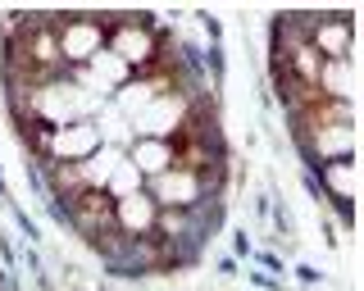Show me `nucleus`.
I'll use <instances>...</instances> for the list:
<instances>
[{"mask_svg":"<svg viewBox=\"0 0 364 291\" xmlns=\"http://www.w3.org/2000/svg\"><path fill=\"white\" fill-rule=\"evenodd\" d=\"M68 209V223H73L82 237H96L100 228H109V223H119V209H114L109 192H100V187H82L73 200H60Z\"/></svg>","mask_w":364,"mask_h":291,"instance_id":"obj_1","label":"nucleus"},{"mask_svg":"<svg viewBox=\"0 0 364 291\" xmlns=\"http://www.w3.org/2000/svg\"><path fill=\"white\" fill-rule=\"evenodd\" d=\"M14 123H18L23 141H28V150L50 155V137H55V128H50V123H41L37 114H14Z\"/></svg>","mask_w":364,"mask_h":291,"instance_id":"obj_2","label":"nucleus"},{"mask_svg":"<svg viewBox=\"0 0 364 291\" xmlns=\"http://www.w3.org/2000/svg\"><path fill=\"white\" fill-rule=\"evenodd\" d=\"M119 50H123V55H132V60H136V55H141V50L151 55L155 46H151V41H146V32H123V37H119Z\"/></svg>","mask_w":364,"mask_h":291,"instance_id":"obj_3","label":"nucleus"}]
</instances>
